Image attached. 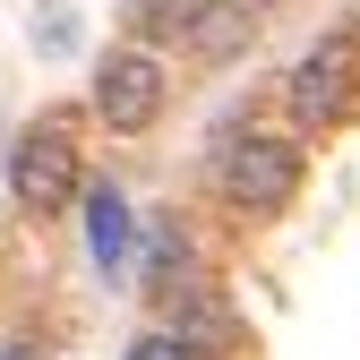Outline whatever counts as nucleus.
<instances>
[{"mask_svg": "<svg viewBox=\"0 0 360 360\" xmlns=\"http://www.w3.org/2000/svg\"><path fill=\"white\" fill-rule=\"evenodd\" d=\"M120 360H198V352H189V343H180L172 326H138V335H129V343H120Z\"/></svg>", "mask_w": 360, "mask_h": 360, "instance_id": "obj_10", "label": "nucleus"}, {"mask_svg": "<svg viewBox=\"0 0 360 360\" xmlns=\"http://www.w3.org/2000/svg\"><path fill=\"white\" fill-rule=\"evenodd\" d=\"M172 60L155 52V43H112V52L95 60V86H86V103H95V120L112 129V138H155L163 112H172Z\"/></svg>", "mask_w": 360, "mask_h": 360, "instance_id": "obj_4", "label": "nucleus"}, {"mask_svg": "<svg viewBox=\"0 0 360 360\" xmlns=\"http://www.w3.org/2000/svg\"><path fill=\"white\" fill-rule=\"evenodd\" d=\"M69 43H77V9H69V0H43V9H34V52L60 60Z\"/></svg>", "mask_w": 360, "mask_h": 360, "instance_id": "obj_9", "label": "nucleus"}, {"mask_svg": "<svg viewBox=\"0 0 360 360\" xmlns=\"http://www.w3.org/2000/svg\"><path fill=\"white\" fill-rule=\"evenodd\" d=\"M180 43H189V60L232 69L249 43H257V9H249V0H206V9L189 18V34H180Z\"/></svg>", "mask_w": 360, "mask_h": 360, "instance_id": "obj_6", "label": "nucleus"}, {"mask_svg": "<svg viewBox=\"0 0 360 360\" xmlns=\"http://www.w3.org/2000/svg\"><path fill=\"white\" fill-rule=\"evenodd\" d=\"M249 9H257V18H266V9H283V0H249Z\"/></svg>", "mask_w": 360, "mask_h": 360, "instance_id": "obj_12", "label": "nucleus"}, {"mask_svg": "<svg viewBox=\"0 0 360 360\" xmlns=\"http://www.w3.org/2000/svg\"><path fill=\"white\" fill-rule=\"evenodd\" d=\"M172 309H180V318H172V335L189 343L198 360H214V352H240V318H232V309H223V292H214V283H198V292H180Z\"/></svg>", "mask_w": 360, "mask_h": 360, "instance_id": "obj_7", "label": "nucleus"}, {"mask_svg": "<svg viewBox=\"0 0 360 360\" xmlns=\"http://www.w3.org/2000/svg\"><path fill=\"white\" fill-rule=\"evenodd\" d=\"M283 112L300 138H335V129L360 112V26H326L283 77Z\"/></svg>", "mask_w": 360, "mask_h": 360, "instance_id": "obj_3", "label": "nucleus"}, {"mask_svg": "<svg viewBox=\"0 0 360 360\" xmlns=\"http://www.w3.org/2000/svg\"><path fill=\"white\" fill-rule=\"evenodd\" d=\"M300 180H309V138H300V129H232V138L214 146L206 189H214V206L232 223L257 232V223H283L292 214Z\"/></svg>", "mask_w": 360, "mask_h": 360, "instance_id": "obj_1", "label": "nucleus"}, {"mask_svg": "<svg viewBox=\"0 0 360 360\" xmlns=\"http://www.w3.org/2000/svg\"><path fill=\"white\" fill-rule=\"evenodd\" d=\"M198 9H206V0H120V34L163 52V43L189 34V18H198Z\"/></svg>", "mask_w": 360, "mask_h": 360, "instance_id": "obj_8", "label": "nucleus"}, {"mask_svg": "<svg viewBox=\"0 0 360 360\" xmlns=\"http://www.w3.org/2000/svg\"><path fill=\"white\" fill-rule=\"evenodd\" d=\"M86 189V138H77V120L69 112H34L18 129V146H9V198L26 223H60Z\"/></svg>", "mask_w": 360, "mask_h": 360, "instance_id": "obj_2", "label": "nucleus"}, {"mask_svg": "<svg viewBox=\"0 0 360 360\" xmlns=\"http://www.w3.org/2000/svg\"><path fill=\"white\" fill-rule=\"evenodd\" d=\"M0 360H34V343H9V352H0Z\"/></svg>", "mask_w": 360, "mask_h": 360, "instance_id": "obj_11", "label": "nucleus"}, {"mask_svg": "<svg viewBox=\"0 0 360 360\" xmlns=\"http://www.w3.org/2000/svg\"><path fill=\"white\" fill-rule=\"evenodd\" d=\"M77 206H86V257H95V275H103V283H129V257H138L129 189H120V180H86Z\"/></svg>", "mask_w": 360, "mask_h": 360, "instance_id": "obj_5", "label": "nucleus"}]
</instances>
